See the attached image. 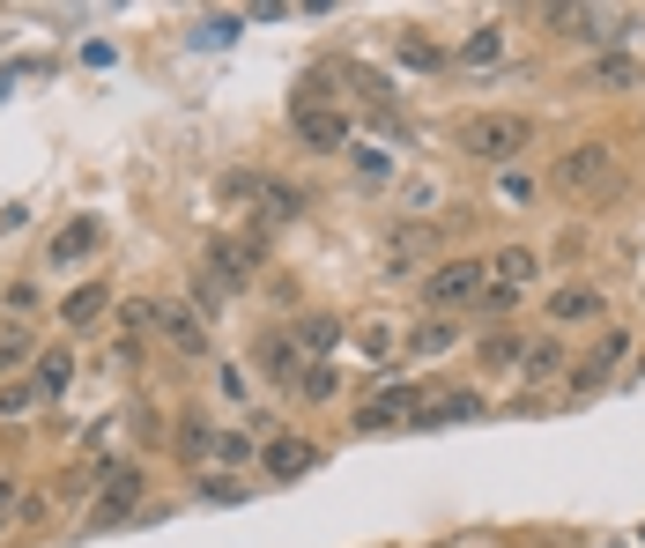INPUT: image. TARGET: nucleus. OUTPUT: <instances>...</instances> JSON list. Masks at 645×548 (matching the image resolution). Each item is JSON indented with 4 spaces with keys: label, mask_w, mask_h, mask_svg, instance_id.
Returning <instances> with one entry per match:
<instances>
[{
    "label": "nucleus",
    "mask_w": 645,
    "mask_h": 548,
    "mask_svg": "<svg viewBox=\"0 0 645 548\" xmlns=\"http://www.w3.org/2000/svg\"><path fill=\"white\" fill-rule=\"evenodd\" d=\"M460 149L475 164H513V156L534 149V127L519 112H475V119H460Z\"/></svg>",
    "instance_id": "nucleus-1"
},
{
    "label": "nucleus",
    "mask_w": 645,
    "mask_h": 548,
    "mask_svg": "<svg viewBox=\"0 0 645 548\" xmlns=\"http://www.w3.org/2000/svg\"><path fill=\"white\" fill-rule=\"evenodd\" d=\"M616 178H623V164H616L608 141H579V149L557 156V186L571 201H602V193H616Z\"/></svg>",
    "instance_id": "nucleus-2"
},
{
    "label": "nucleus",
    "mask_w": 645,
    "mask_h": 548,
    "mask_svg": "<svg viewBox=\"0 0 645 548\" xmlns=\"http://www.w3.org/2000/svg\"><path fill=\"white\" fill-rule=\"evenodd\" d=\"M482 282H490L482 259H438V267L423 275V304H430V311H460V304L482 296Z\"/></svg>",
    "instance_id": "nucleus-3"
},
{
    "label": "nucleus",
    "mask_w": 645,
    "mask_h": 548,
    "mask_svg": "<svg viewBox=\"0 0 645 548\" xmlns=\"http://www.w3.org/2000/svg\"><path fill=\"white\" fill-rule=\"evenodd\" d=\"M423 408V385H379L356 400V430H393V422H416Z\"/></svg>",
    "instance_id": "nucleus-4"
},
{
    "label": "nucleus",
    "mask_w": 645,
    "mask_h": 548,
    "mask_svg": "<svg viewBox=\"0 0 645 548\" xmlns=\"http://www.w3.org/2000/svg\"><path fill=\"white\" fill-rule=\"evenodd\" d=\"M253 267H260L253 238H215V245H208V282H215V290H245Z\"/></svg>",
    "instance_id": "nucleus-5"
},
{
    "label": "nucleus",
    "mask_w": 645,
    "mask_h": 548,
    "mask_svg": "<svg viewBox=\"0 0 645 548\" xmlns=\"http://www.w3.org/2000/svg\"><path fill=\"white\" fill-rule=\"evenodd\" d=\"M290 127H298V141H304V149H319V156L349 149V119H342V112H327V104H298Z\"/></svg>",
    "instance_id": "nucleus-6"
},
{
    "label": "nucleus",
    "mask_w": 645,
    "mask_h": 548,
    "mask_svg": "<svg viewBox=\"0 0 645 548\" xmlns=\"http://www.w3.org/2000/svg\"><path fill=\"white\" fill-rule=\"evenodd\" d=\"M602 311H608V304H602L594 282H571V290L549 296V327H586V319H602Z\"/></svg>",
    "instance_id": "nucleus-7"
},
{
    "label": "nucleus",
    "mask_w": 645,
    "mask_h": 548,
    "mask_svg": "<svg viewBox=\"0 0 645 548\" xmlns=\"http://www.w3.org/2000/svg\"><path fill=\"white\" fill-rule=\"evenodd\" d=\"M156 334L172 341L178 356H201V348H208V327H201L186 304H156Z\"/></svg>",
    "instance_id": "nucleus-8"
},
{
    "label": "nucleus",
    "mask_w": 645,
    "mask_h": 548,
    "mask_svg": "<svg viewBox=\"0 0 645 548\" xmlns=\"http://www.w3.org/2000/svg\"><path fill=\"white\" fill-rule=\"evenodd\" d=\"M312 460H319V453H312L304 437H267V445H260V467H267V482H298Z\"/></svg>",
    "instance_id": "nucleus-9"
},
{
    "label": "nucleus",
    "mask_w": 645,
    "mask_h": 548,
    "mask_svg": "<svg viewBox=\"0 0 645 548\" xmlns=\"http://www.w3.org/2000/svg\"><path fill=\"white\" fill-rule=\"evenodd\" d=\"M97 245H104V222H97V215H75L67 230H52V267H67V259H89Z\"/></svg>",
    "instance_id": "nucleus-10"
},
{
    "label": "nucleus",
    "mask_w": 645,
    "mask_h": 548,
    "mask_svg": "<svg viewBox=\"0 0 645 548\" xmlns=\"http://www.w3.org/2000/svg\"><path fill=\"white\" fill-rule=\"evenodd\" d=\"M430 253V230L423 222H393L387 230V275H416V259Z\"/></svg>",
    "instance_id": "nucleus-11"
},
{
    "label": "nucleus",
    "mask_w": 645,
    "mask_h": 548,
    "mask_svg": "<svg viewBox=\"0 0 645 548\" xmlns=\"http://www.w3.org/2000/svg\"><path fill=\"white\" fill-rule=\"evenodd\" d=\"M482 416V393H438L416 408V430H445V422H475Z\"/></svg>",
    "instance_id": "nucleus-12"
},
{
    "label": "nucleus",
    "mask_w": 645,
    "mask_h": 548,
    "mask_svg": "<svg viewBox=\"0 0 645 548\" xmlns=\"http://www.w3.org/2000/svg\"><path fill=\"white\" fill-rule=\"evenodd\" d=\"M104 304H112V290H104V282H83V290L60 304V327H97V319H104Z\"/></svg>",
    "instance_id": "nucleus-13"
},
{
    "label": "nucleus",
    "mask_w": 645,
    "mask_h": 548,
    "mask_svg": "<svg viewBox=\"0 0 645 548\" xmlns=\"http://www.w3.org/2000/svg\"><path fill=\"white\" fill-rule=\"evenodd\" d=\"M38 400H60V393H67V385H75V356H67V348H45L38 356Z\"/></svg>",
    "instance_id": "nucleus-14"
},
{
    "label": "nucleus",
    "mask_w": 645,
    "mask_h": 548,
    "mask_svg": "<svg viewBox=\"0 0 645 548\" xmlns=\"http://www.w3.org/2000/svg\"><path fill=\"white\" fill-rule=\"evenodd\" d=\"M586 82H594V89H638L645 67H638V60H623V52H602V60L586 67Z\"/></svg>",
    "instance_id": "nucleus-15"
},
{
    "label": "nucleus",
    "mask_w": 645,
    "mask_h": 548,
    "mask_svg": "<svg viewBox=\"0 0 645 548\" xmlns=\"http://www.w3.org/2000/svg\"><path fill=\"white\" fill-rule=\"evenodd\" d=\"M260 364H267V379H298V334H260Z\"/></svg>",
    "instance_id": "nucleus-16"
},
{
    "label": "nucleus",
    "mask_w": 645,
    "mask_h": 548,
    "mask_svg": "<svg viewBox=\"0 0 645 548\" xmlns=\"http://www.w3.org/2000/svg\"><path fill=\"white\" fill-rule=\"evenodd\" d=\"M542 23H549V30H564V38H608L594 8H542Z\"/></svg>",
    "instance_id": "nucleus-17"
},
{
    "label": "nucleus",
    "mask_w": 645,
    "mask_h": 548,
    "mask_svg": "<svg viewBox=\"0 0 645 548\" xmlns=\"http://www.w3.org/2000/svg\"><path fill=\"white\" fill-rule=\"evenodd\" d=\"M134 505H141V474H134V467H119V474L104 482V519H127Z\"/></svg>",
    "instance_id": "nucleus-18"
},
{
    "label": "nucleus",
    "mask_w": 645,
    "mask_h": 548,
    "mask_svg": "<svg viewBox=\"0 0 645 548\" xmlns=\"http://www.w3.org/2000/svg\"><path fill=\"white\" fill-rule=\"evenodd\" d=\"M15 364H38V334L8 319V327H0V371H15Z\"/></svg>",
    "instance_id": "nucleus-19"
},
{
    "label": "nucleus",
    "mask_w": 645,
    "mask_h": 548,
    "mask_svg": "<svg viewBox=\"0 0 645 548\" xmlns=\"http://www.w3.org/2000/svg\"><path fill=\"white\" fill-rule=\"evenodd\" d=\"M453 341H460V327H445V319H423V327H408V348H416V356H445Z\"/></svg>",
    "instance_id": "nucleus-20"
},
{
    "label": "nucleus",
    "mask_w": 645,
    "mask_h": 548,
    "mask_svg": "<svg viewBox=\"0 0 645 548\" xmlns=\"http://www.w3.org/2000/svg\"><path fill=\"white\" fill-rule=\"evenodd\" d=\"M208 453H215L223 467H253V460H260V445L245 437V430H215V445H208Z\"/></svg>",
    "instance_id": "nucleus-21"
},
{
    "label": "nucleus",
    "mask_w": 645,
    "mask_h": 548,
    "mask_svg": "<svg viewBox=\"0 0 645 548\" xmlns=\"http://www.w3.org/2000/svg\"><path fill=\"white\" fill-rule=\"evenodd\" d=\"M519 371H527V385H534V379H557V371H564V348H557V341H542V348H519Z\"/></svg>",
    "instance_id": "nucleus-22"
},
{
    "label": "nucleus",
    "mask_w": 645,
    "mask_h": 548,
    "mask_svg": "<svg viewBox=\"0 0 645 548\" xmlns=\"http://www.w3.org/2000/svg\"><path fill=\"white\" fill-rule=\"evenodd\" d=\"M616 356H623V334H608V341H602V356H586V364H571V385H602Z\"/></svg>",
    "instance_id": "nucleus-23"
},
{
    "label": "nucleus",
    "mask_w": 645,
    "mask_h": 548,
    "mask_svg": "<svg viewBox=\"0 0 645 548\" xmlns=\"http://www.w3.org/2000/svg\"><path fill=\"white\" fill-rule=\"evenodd\" d=\"M260 201H267V215H275V222H298V215H304V193L275 186V178H260Z\"/></svg>",
    "instance_id": "nucleus-24"
},
{
    "label": "nucleus",
    "mask_w": 645,
    "mask_h": 548,
    "mask_svg": "<svg viewBox=\"0 0 645 548\" xmlns=\"http://www.w3.org/2000/svg\"><path fill=\"white\" fill-rule=\"evenodd\" d=\"M356 348H364V356H379V364H387L393 348H401V334H393V319H371V327H356Z\"/></svg>",
    "instance_id": "nucleus-25"
},
{
    "label": "nucleus",
    "mask_w": 645,
    "mask_h": 548,
    "mask_svg": "<svg viewBox=\"0 0 645 548\" xmlns=\"http://www.w3.org/2000/svg\"><path fill=\"white\" fill-rule=\"evenodd\" d=\"M298 341H304V356H327V348L342 341V319H304Z\"/></svg>",
    "instance_id": "nucleus-26"
},
{
    "label": "nucleus",
    "mask_w": 645,
    "mask_h": 548,
    "mask_svg": "<svg viewBox=\"0 0 645 548\" xmlns=\"http://www.w3.org/2000/svg\"><path fill=\"white\" fill-rule=\"evenodd\" d=\"M497 52H505V38H497V30H475V38L460 44V60H468V67H490Z\"/></svg>",
    "instance_id": "nucleus-27"
},
{
    "label": "nucleus",
    "mask_w": 645,
    "mask_h": 548,
    "mask_svg": "<svg viewBox=\"0 0 645 548\" xmlns=\"http://www.w3.org/2000/svg\"><path fill=\"white\" fill-rule=\"evenodd\" d=\"M201 497H208V505H245V482H230V474H201Z\"/></svg>",
    "instance_id": "nucleus-28"
},
{
    "label": "nucleus",
    "mask_w": 645,
    "mask_h": 548,
    "mask_svg": "<svg viewBox=\"0 0 645 548\" xmlns=\"http://www.w3.org/2000/svg\"><path fill=\"white\" fill-rule=\"evenodd\" d=\"M334 393H342L334 364H312V371H304V400H334Z\"/></svg>",
    "instance_id": "nucleus-29"
},
{
    "label": "nucleus",
    "mask_w": 645,
    "mask_h": 548,
    "mask_svg": "<svg viewBox=\"0 0 645 548\" xmlns=\"http://www.w3.org/2000/svg\"><path fill=\"white\" fill-rule=\"evenodd\" d=\"M30 400H38V385H15V379H8V385H0V422H15Z\"/></svg>",
    "instance_id": "nucleus-30"
},
{
    "label": "nucleus",
    "mask_w": 645,
    "mask_h": 548,
    "mask_svg": "<svg viewBox=\"0 0 645 548\" xmlns=\"http://www.w3.org/2000/svg\"><path fill=\"white\" fill-rule=\"evenodd\" d=\"M401 60H416V67H438V44H430V38H401Z\"/></svg>",
    "instance_id": "nucleus-31"
},
{
    "label": "nucleus",
    "mask_w": 645,
    "mask_h": 548,
    "mask_svg": "<svg viewBox=\"0 0 645 548\" xmlns=\"http://www.w3.org/2000/svg\"><path fill=\"white\" fill-rule=\"evenodd\" d=\"M8 505H15V489H8V474H0V511H8Z\"/></svg>",
    "instance_id": "nucleus-32"
},
{
    "label": "nucleus",
    "mask_w": 645,
    "mask_h": 548,
    "mask_svg": "<svg viewBox=\"0 0 645 548\" xmlns=\"http://www.w3.org/2000/svg\"><path fill=\"white\" fill-rule=\"evenodd\" d=\"M608 548H623V541H608Z\"/></svg>",
    "instance_id": "nucleus-33"
}]
</instances>
